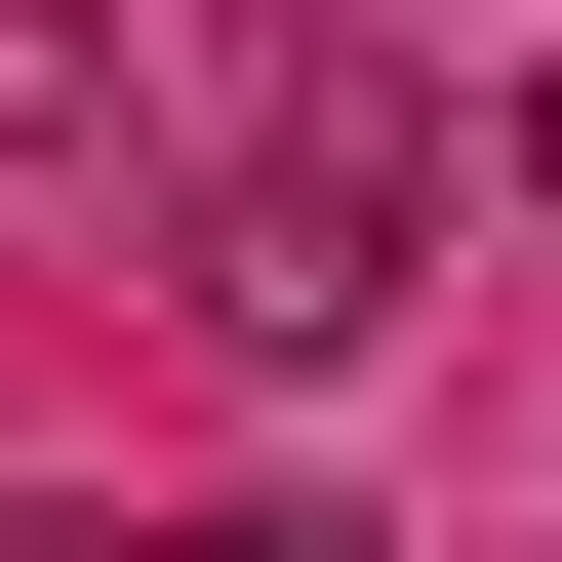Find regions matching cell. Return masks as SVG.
Wrapping results in <instances>:
<instances>
[{"instance_id": "6da1fadb", "label": "cell", "mask_w": 562, "mask_h": 562, "mask_svg": "<svg viewBox=\"0 0 562 562\" xmlns=\"http://www.w3.org/2000/svg\"><path fill=\"white\" fill-rule=\"evenodd\" d=\"M161 281H201V362H362L402 281H442V121H402L322 0H241V41H201V201H161Z\"/></svg>"}, {"instance_id": "277c9868", "label": "cell", "mask_w": 562, "mask_h": 562, "mask_svg": "<svg viewBox=\"0 0 562 562\" xmlns=\"http://www.w3.org/2000/svg\"><path fill=\"white\" fill-rule=\"evenodd\" d=\"M522 201H562V81H522Z\"/></svg>"}, {"instance_id": "3957f363", "label": "cell", "mask_w": 562, "mask_h": 562, "mask_svg": "<svg viewBox=\"0 0 562 562\" xmlns=\"http://www.w3.org/2000/svg\"><path fill=\"white\" fill-rule=\"evenodd\" d=\"M161 562H362V522H322V482H241V522H161Z\"/></svg>"}, {"instance_id": "7a4b0ae2", "label": "cell", "mask_w": 562, "mask_h": 562, "mask_svg": "<svg viewBox=\"0 0 562 562\" xmlns=\"http://www.w3.org/2000/svg\"><path fill=\"white\" fill-rule=\"evenodd\" d=\"M0 161H121V0H0Z\"/></svg>"}]
</instances>
